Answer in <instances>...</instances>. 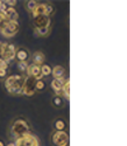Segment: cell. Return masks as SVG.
Wrapping results in <instances>:
<instances>
[{
    "instance_id": "obj_3",
    "label": "cell",
    "mask_w": 127,
    "mask_h": 146,
    "mask_svg": "<svg viewBox=\"0 0 127 146\" xmlns=\"http://www.w3.org/2000/svg\"><path fill=\"white\" fill-rule=\"evenodd\" d=\"M0 32L3 33L5 38H13L19 32V23L18 21H6L0 27Z\"/></svg>"
},
{
    "instance_id": "obj_23",
    "label": "cell",
    "mask_w": 127,
    "mask_h": 146,
    "mask_svg": "<svg viewBox=\"0 0 127 146\" xmlns=\"http://www.w3.org/2000/svg\"><path fill=\"white\" fill-rule=\"evenodd\" d=\"M8 61H6V60H4V58H1L0 57V69H5V70H7V68H8Z\"/></svg>"
},
{
    "instance_id": "obj_1",
    "label": "cell",
    "mask_w": 127,
    "mask_h": 146,
    "mask_svg": "<svg viewBox=\"0 0 127 146\" xmlns=\"http://www.w3.org/2000/svg\"><path fill=\"white\" fill-rule=\"evenodd\" d=\"M24 78L21 75H12L5 80V87L6 90L11 95H21L22 94V86H23Z\"/></svg>"
},
{
    "instance_id": "obj_27",
    "label": "cell",
    "mask_w": 127,
    "mask_h": 146,
    "mask_svg": "<svg viewBox=\"0 0 127 146\" xmlns=\"http://www.w3.org/2000/svg\"><path fill=\"white\" fill-rule=\"evenodd\" d=\"M8 7H14L15 5H17V0H6V1H4Z\"/></svg>"
},
{
    "instance_id": "obj_24",
    "label": "cell",
    "mask_w": 127,
    "mask_h": 146,
    "mask_svg": "<svg viewBox=\"0 0 127 146\" xmlns=\"http://www.w3.org/2000/svg\"><path fill=\"white\" fill-rule=\"evenodd\" d=\"M18 68H19L20 71H27L28 64H27V62H19L18 63Z\"/></svg>"
},
{
    "instance_id": "obj_9",
    "label": "cell",
    "mask_w": 127,
    "mask_h": 146,
    "mask_svg": "<svg viewBox=\"0 0 127 146\" xmlns=\"http://www.w3.org/2000/svg\"><path fill=\"white\" fill-rule=\"evenodd\" d=\"M33 20H34V25L36 28H49V26H50V19L47 15L37 17Z\"/></svg>"
},
{
    "instance_id": "obj_12",
    "label": "cell",
    "mask_w": 127,
    "mask_h": 146,
    "mask_svg": "<svg viewBox=\"0 0 127 146\" xmlns=\"http://www.w3.org/2000/svg\"><path fill=\"white\" fill-rule=\"evenodd\" d=\"M52 74L54 76V80H60V78H64L65 75V69L62 66H55L52 70Z\"/></svg>"
},
{
    "instance_id": "obj_7",
    "label": "cell",
    "mask_w": 127,
    "mask_h": 146,
    "mask_svg": "<svg viewBox=\"0 0 127 146\" xmlns=\"http://www.w3.org/2000/svg\"><path fill=\"white\" fill-rule=\"evenodd\" d=\"M35 83L36 80L33 77H27L24 78L23 81V86H22V95H26V96H33L36 92L35 89Z\"/></svg>"
},
{
    "instance_id": "obj_2",
    "label": "cell",
    "mask_w": 127,
    "mask_h": 146,
    "mask_svg": "<svg viewBox=\"0 0 127 146\" xmlns=\"http://www.w3.org/2000/svg\"><path fill=\"white\" fill-rule=\"evenodd\" d=\"M12 133L14 136H17L18 138L19 137H22L24 135L29 133V124L27 120H24L23 118H18L14 120V123L12 124V129H11Z\"/></svg>"
},
{
    "instance_id": "obj_19",
    "label": "cell",
    "mask_w": 127,
    "mask_h": 146,
    "mask_svg": "<svg viewBox=\"0 0 127 146\" xmlns=\"http://www.w3.org/2000/svg\"><path fill=\"white\" fill-rule=\"evenodd\" d=\"M44 88H46V82L43 80H36V83H35L36 91H42Z\"/></svg>"
},
{
    "instance_id": "obj_30",
    "label": "cell",
    "mask_w": 127,
    "mask_h": 146,
    "mask_svg": "<svg viewBox=\"0 0 127 146\" xmlns=\"http://www.w3.org/2000/svg\"><path fill=\"white\" fill-rule=\"evenodd\" d=\"M0 146H6V145H5V143H4L1 139H0Z\"/></svg>"
},
{
    "instance_id": "obj_20",
    "label": "cell",
    "mask_w": 127,
    "mask_h": 146,
    "mask_svg": "<svg viewBox=\"0 0 127 146\" xmlns=\"http://www.w3.org/2000/svg\"><path fill=\"white\" fill-rule=\"evenodd\" d=\"M49 29L50 28H36L35 33H36V35H39V36H46V35L49 34Z\"/></svg>"
},
{
    "instance_id": "obj_8",
    "label": "cell",
    "mask_w": 127,
    "mask_h": 146,
    "mask_svg": "<svg viewBox=\"0 0 127 146\" xmlns=\"http://www.w3.org/2000/svg\"><path fill=\"white\" fill-rule=\"evenodd\" d=\"M27 75L29 77H33L35 80H42V75H41V67L36 66V64H29L27 68Z\"/></svg>"
},
{
    "instance_id": "obj_15",
    "label": "cell",
    "mask_w": 127,
    "mask_h": 146,
    "mask_svg": "<svg viewBox=\"0 0 127 146\" xmlns=\"http://www.w3.org/2000/svg\"><path fill=\"white\" fill-rule=\"evenodd\" d=\"M5 14H6L8 21H18V19H19V14L14 7H8L5 11Z\"/></svg>"
},
{
    "instance_id": "obj_17",
    "label": "cell",
    "mask_w": 127,
    "mask_h": 146,
    "mask_svg": "<svg viewBox=\"0 0 127 146\" xmlns=\"http://www.w3.org/2000/svg\"><path fill=\"white\" fill-rule=\"evenodd\" d=\"M61 94H62L63 96H65L67 100H69V97H70V81H69V80L65 81L64 86H63V88H62Z\"/></svg>"
},
{
    "instance_id": "obj_25",
    "label": "cell",
    "mask_w": 127,
    "mask_h": 146,
    "mask_svg": "<svg viewBox=\"0 0 127 146\" xmlns=\"http://www.w3.org/2000/svg\"><path fill=\"white\" fill-rule=\"evenodd\" d=\"M6 21H8V20H7V17L5 14V12L0 11V25H3V23H5Z\"/></svg>"
},
{
    "instance_id": "obj_5",
    "label": "cell",
    "mask_w": 127,
    "mask_h": 146,
    "mask_svg": "<svg viewBox=\"0 0 127 146\" xmlns=\"http://www.w3.org/2000/svg\"><path fill=\"white\" fill-rule=\"evenodd\" d=\"M17 146H40L39 139L32 133H27L22 137H19L15 141Z\"/></svg>"
},
{
    "instance_id": "obj_29",
    "label": "cell",
    "mask_w": 127,
    "mask_h": 146,
    "mask_svg": "<svg viewBox=\"0 0 127 146\" xmlns=\"http://www.w3.org/2000/svg\"><path fill=\"white\" fill-rule=\"evenodd\" d=\"M6 146H17V145H15V143H9V144L6 145Z\"/></svg>"
},
{
    "instance_id": "obj_4",
    "label": "cell",
    "mask_w": 127,
    "mask_h": 146,
    "mask_svg": "<svg viewBox=\"0 0 127 146\" xmlns=\"http://www.w3.org/2000/svg\"><path fill=\"white\" fill-rule=\"evenodd\" d=\"M15 46L12 44V43H3L1 46V49H0V57L6 60V61H9L15 58Z\"/></svg>"
},
{
    "instance_id": "obj_13",
    "label": "cell",
    "mask_w": 127,
    "mask_h": 146,
    "mask_svg": "<svg viewBox=\"0 0 127 146\" xmlns=\"http://www.w3.org/2000/svg\"><path fill=\"white\" fill-rule=\"evenodd\" d=\"M32 60H33V64H36V66H42L44 63V60H46V56L42 52H35L32 56Z\"/></svg>"
},
{
    "instance_id": "obj_31",
    "label": "cell",
    "mask_w": 127,
    "mask_h": 146,
    "mask_svg": "<svg viewBox=\"0 0 127 146\" xmlns=\"http://www.w3.org/2000/svg\"><path fill=\"white\" fill-rule=\"evenodd\" d=\"M1 5H3V1H1V0H0V7H1Z\"/></svg>"
},
{
    "instance_id": "obj_11",
    "label": "cell",
    "mask_w": 127,
    "mask_h": 146,
    "mask_svg": "<svg viewBox=\"0 0 127 146\" xmlns=\"http://www.w3.org/2000/svg\"><path fill=\"white\" fill-rule=\"evenodd\" d=\"M15 58L19 61V62H27V61L29 60V53H28V50L23 49V48H21V49H18L15 52Z\"/></svg>"
},
{
    "instance_id": "obj_14",
    "label": "cell",
    "mask_w": 127,
    "mask_h": 146,
    "mask_svg": "<svg viewBox=\"0 0 127 146\" xmlns=\"http://www.w3.org/2000/svg\"><path fill=\"white\" fill-rule=\"evenodd\" d=\"M46 6H47V4H37L36 8L32 12L33 19H35L37 17H41V15H46Z\"/></svg>"
},
{
    "instance_id": "obj_16",
    "label": "cell",
    "mask_w": 127,
    "mask_h": 146,
    "mask_svg": "<svg viewBox=\"0 0 127 146\" xmlns=\"http://www.w3.org/2000/svg\"><path fill=\"white\" fill-rule=\"evenodd\" d=\"M54 126H55V130H56V131H64V129L67 127V123H65L64 119L58 118V119L55 120Z\"/></svg>"
},
{
    "instance_id": "obj_21",
    "label": "cell",
    "mask_w": 127,
    "mask_h": 146,
    "mask_svg": "<svg viewBox=\"0 0 127 146\" xmlns=\"http://www.w3.org/2000/svg\"><path fill=\"white\" fill-rule=\"evenodd\" d=\"M52 103H53L54 106L60 108V106L62 105V103H63V100H62V97H61V96H55L54 98L52 100Z\"/></svg>"
},
{
    "instance_id": "obj_22",
    "label": "cell",
    "mask_w": 127,
    "mask_h": 146,
    "mask_svg": "<svg viewBox=\"0 0 127 146\" xmlns=\"http://www.w3.org/2000/svg\"><path fill=\"white\" fill-rule=\"evenodd\" d=\"M36 6H37V3H36V1H34V0H30V1H28V3H27V9L30 12V13H32V12L36 8Z\"/></svg>"
},
{
    "instance_id": "obj_26",
    "label": "cell",
    "mask_w": 127,
    "mask_h": 146,
    "mask_svg": "<svg viewBox=\"0 0 127 146\" xmlns=\"http://www.w3.org/2000/svg\"><path fill=\"white\" fill-rule=\"evenodd\" d=\"M53 12H54V7H53L52 5H48V4H47V6H46V15L49 17L50 14L53 13Z\"/></svg>"
},
{
    "instance_id": "obj_18",
    "label": "cell",
    "mask_w": 127,
    "mask_h": 146,
    "mask_svg": "<svg viewBox=\"0 0 127 146\" xmlns=\"http://www.w3.org/2000/svg\"><path fill=\"white\" fill-rule=\"evenodd\" d=\"M52 70H53V68L50 67L49 64L43 63V64L41 66V75H42V77H43V76H49V75H52Z\"/></svg>"
},
{
    "instance_id": "obj_10",
    "label": "cell",
    "mask_w": 127,
    "mask_h": 146,
    "mask_svg": "<svg viewBox=\"0 0 127 146\" xmlns=\"http://www.w3.org/2000/svg\"><path fill=\"white\" fill-rule=\"evenodd\" d=\"M68 78H60V80H53L52 81V84H50V86H52V89L57 94V96L61 95L62 88H63V86H64Z\"/></svg>"
},
{
    "instance_id": "obj_6",
    "label": "cell",
    "mask_w": 127,
    "mask_h": 146,
    "mask_svg": "<svg viewBox=\"0 0 127 146\" xmlns=\"http://www.w3.org/2000/svg\"><path fill=\"white\" fill-rule=\"evenodd\" d=\"M52 141L56 146H68L69 145V136L65 131H55L52 136Z\"/></svg>"
},
{
    "instance_id": "obj_28",
    "label": "cell",
    "mask_w": 127,
    "mask_h": 146,
    "mask_svg": "<svg viewBox=\"0 0 127 146\" xmlns=\"http://www.w3.org/2000/svg\"><path fill=\"white\" fill-rule=\"evenodd\" d=\"M7 74V71L5 69H0V77H5Z\"/></svg>"
}]
</instances>
